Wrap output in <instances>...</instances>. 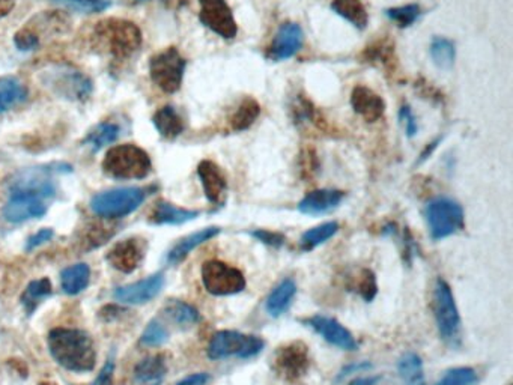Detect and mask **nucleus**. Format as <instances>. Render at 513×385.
Instances as JSON below:
<instances>
[{"label": "nucleus", "instance_id": "26", "mask_svg": "<svg viewBox=\"0 0 513 385\" xmlns=\"http://www.w3.org/2000/svg\"><path fill=\"white\" fill-rule=\"evenodd\" d=\"M91 280V269L86 263H76L73 267L65 269L60 274V285L65 293L77 295L88 288Z\"/></svg>", "mask_w": 513, "mask_h": 385}, {"label": "nucleus", "instance_id": "11", "mask_svg": "<svg viewBox=\"0 0 513 385\" xmlns=\"http://www.w3.org/2000/svg\"><path fill=\"white\" fill-rule=\"evenodd\" d=\"M310 367L309 348L303 341H291L280 347L273 357V369L279 378L295 384L308 375Z\"/></svg>", "mask_w": 513, "mask_h": 385}, {"label": "nucleus", "instance_id": "30", "mask_svg": "<svg viewBox=\"0 0 513 385\" xmlns=\"http://www.w3.org/2000/svg\"><path fill=\"white\" fill-rule=\"evenodd\" d=\"M397 372L405 385H426L423 361L414 352H406L397 363Z\"/></svg>", "mask_w": 513, "mask_h": 385}, {"label": "nucleus", "instance_id": "48", "mask_svg": "<svg viewBox=\"0 0 513 385\" xmlns=\"http://www.w3.org/2000/svg\"><path fill=\"white\" fill-rule=\"evenodd\" d=\"M210 380L208 373H195V375L187 376L176 385H206Z\"/></svg>", "mask_w": 513, "mask_h": 385}, {"label": "nucleus", "instance_id": "39", "mask_svg": "<svg viewBox=\"0 0 513 385\" xmlns=\"http://www.w3.org/2000/svg\"><path fill=\"white\" fill-rule=\"evenodd\" d=\"M477 382V375L471 367H456L447 372L436 385H473Z\"/></svg>", "mask_w": 513, "mask_h": 385}, {"label": "nucleus", "instance_id": "21", "mask_svg": "<svg viewBox=\"0 0 513 385\" xmlns=\"http://www.w3.org/2000/svg\"><path fill=\"white\" fill-rule=\"evenodd\" d=\"M220 234V228L210 226L205 229L197 230L195 234L187 235L184 238L180 239L171 252L167 253V263L169 265H178L181 263L193 250L197 249L199 245H205L206 241L215 238Z\"/></svg>", "mask_w": 513, "mask_h": 385}, {"label": "nucleus", "instance_id": "10", "mask_svg": "<svg viewBox=\"0 0 513 385\" xmlns=\"http://www.w3.org/2000/svg\"><path fill=\"white\" fill-rule=\"evenodd\" d=\"M202 282L215 297H228L244 291V274L229 263L208 261L202 265Z\"/></svg>", "mask_w": 513, "mask_h": 385}, {"label": "nucleus", "instance_id": "13", "mask_svg": "<svg viewBox=\"0 0 513 385\" xmlns=\"http://www.w3.org/2000/svg\"><path fill=\"white\" fill-rule=\"evenodd\" d=\"M304 32L299 23H285L280 26L277 34L274 35L271 44L267 47L265 58L273 62L288 60L299 53L303 47Z\"/></svg>", "mask_w": 513, "mask_h": 385}, {"label": "nucleus", "instance_id": "45", "mask_svg": "<svg viewBox=\"0 0 513 385\" xmlns=\"http://www.w3.org/2000/svg\"><path fill=\"white\" fill-rule=\"evenodd\" d=\"M113 372H115V356L108 357L103 369L97 376V380L93 381L92 385H112Z\"/></svg>", "mask_w": 513, "mask_h": 385}, {"label": "nucleus", "instance_id": "33", "mask_svg": "<svg viewBox=\"0 0 513 385\" xmlns=\"http://www.w3.org/2000/svg\"><path fill=\"white\" fill-rule=\"evenodd\" d=\"M166 358L162 354L148 357L140 361L136 366L134 375L139 382H160L163 376L166 375Z\"/></svg>", "mask_w": 513, "mask_h": 385}, {"label": "nucleus", "instance_id": "40", "mask_svg": "<svg viewBox=\"0 0 513 385\" xmlns=\"http://www.w3.org/2000/svg\"><path fill=\"white\" fill-rule=\"evenodd\" d=\"M167 339H169V333H167L166 328L163 327L158 321H151L145 328L140 341H142L143 345H148V347H160Z\"/></svg>", "mask_w": 513, "mask_h": 385}, {"label": "nucleus", "instance_id": "50", "mask_svg": "<svg viewBox=\"0 0 513 385\" xmlns=\"http://www.w3.org/2000/svg\"><path fill=\"white\" fill-rule=\"evenodd\" d=\"M15 0H0V19H4L14 10Z\"/></svg>", "mask_w": 513, "mask_h": 385}, {"label": "nucleus", "instance_id": "1", "mask_svg": "<svg viewBox=\"0 0 513 385\" xmlns=\"http://www.w3.org/2000/svg\"><path fill=\"white\" fill-rule=\"evenodd\" d=\"M49 351L59 366L67 371H93L97 352L88 333L77 328H54L49 333Z\"/></svg>", "mask_w": 513, "mask_h": 385}, {"label": "nucleus", "instance_id": "37", "mask_svg": "<svg viewBox=\"0 0 513 385\" xmlns=\"http://www.w3.org/2000/svg\"><path fill=\"white\" fill-rule=\"evenodd\" d=\"M52 2L68 10L82 12V14L103 12L112 5L110 0H52Z\"/></svg>", "mask_w": 513, "mask_h": 385}, {"label": "nucleus", "instance_id": "18", "mask_svg": "<svg viewBox=\"0 0 513 385\" xmlns=\"http://www.w3.org/2000/svg\"><path fill=\"white\" fill-rule=\"evenodd\" d=\"M145 258L143 245L136 238H127L113 245L108 253V261L113 269L121 273L130 274L136 271Z\"/></svg>", "mask_w": 513, "mask_h": 385}, {"label": "nucleus", "instance_id": "15", "mask_svg": "<svg viewBox=\"0 0 513 385\" xmlns=\"http://www.w3.org/2000/svg\"><path fill=\"white\" fill-rule=\"evenodd\" d=\"M306 324L333 347L343 349V351H356L358 348L357 341L354 339L351 332L343 327L342 324L336 321L334 317L317 315V317H309Z\"/></svg>", "mask_w": 513, "mask_h": 385}, {"label": "nucleus", "instance_id": "53", "mask_svg": "<svg viewBox=\"0 0 513 385\" xmlns=\"http://www.w3.org/2000/svg\"><path fill=\"white\" fill-rule=\"evenodd\" d=\"M134 2H136V4H145L148 0H134Z\"/></svg>", "mask_w": 513, "mask_h": 385}, {"label": "nucleus", "instance_id": "9", "mask_svg": "<svg viewBox=\"0 0 513 385\" xmlns=\"http://www.w3.org/2000/svg\"><path fill=\"white\" fill-rule=\"evenodd\" d=\"M434 315L440 336L450 345H455L460 339L461 317L452 289L443 278L437 280L434 289Z\"/></svg>", "mask_w": 513, "mask_h": 385}, {"label": "nucleus", "instance_id": "22", "mask_svg": "<svg viewBox=\"0 0 513 385\" xmlns=\"http://www.w3.org/2000/svg\"><path fill=\"white\" fill-rule=\"evenodd\" d=\"M199 214H201L199 211L184 210V208L175 206L173 204H169L166 200H160L152 208L151 214H149V223L156 226L184 225L187 221L197 219Z\"/></svg>", "mask_w": 513, "mask_h": 385}, {"label": "nucleus", "instance_id": "43", "mask_svg": "<svg viewBox=\"0 0 513 385\" xmlns=\"http://www.w3.org/2000/svg\"><path fill=\"white\" fill-rule=\"evenodd\" d=\"M250 235H252L253 238L258 239V241H261V243H264V245H269V247H274V249H279V247L285 245V241H286L284 235L279 234V232H271V230L256 229Z\"/></svg>", "mask_w": 513, "mask_h": 385}, {"label": "nucleus", "instance_id": "32", "mask_svg": "<svg viewBox=\"0 0 513 385\" xmlns=\"http://www.w3.org/2000/svg\"><path fill=\"white\" fill-rule=\"evenodd\" d=\"M164 315L180 327H191L201 319V315L188 302L181 300H171L164 306Z\"/></svg>", "mask_w": 513, "mask_h": 385}, {"label": "nucleus", "instance_id": "34", "mask_svg": "<svg viewBox=\"0 0 513 385\" xmlns=\"http://www.w3.org/2000/svg\"><path fill=\"white\" fill-rule=\"evenodd\" d=\"M339 232V223L336 221H328L323 225L306 230L300 239V247L303 252H310L317 249L318 245L327 243L328 239L333 238Z\"/></svg>", "mask_w": 513, "mask_h": 385}, {"label": "nucleus", "instance_id": "38", "mask_svg": "<svg viewBox=\"0 0 513 385\" xmlns=\"http://www.w3.org/2000/svg\"><path fill=\"white\" fill-rule=\"evenodd\" d=\"M421 14V8L416 4H410V5L397 6V8H390L386 11V15L391 21H395L399 28H410L414 25Z\"/></svg>", "mask_w": 513, "mask_h": 385}, {"label": "nucleus", "instance_id": "19", "mask_svg": "<svg viewBox=\"0 0 513 385\" xmlns=\"http://www.w3.org/2000/svg\"><path fill=\"white\" fill-rule=\"evenodd\" d=\"M351 106L354 112L360 115L366 123H377L386 112L384 100L371 88L362 84L352 89Z\"/></svg>", "mask_w": 513, "mask_h": 385}, {"label": "nucleus", "instance_id": "17", "mask_svg": "<svg viewBox=\"0 0 513 385\" xmlns=\"http://www.w3.org/2000/svg\"><path fill=\"white\" fill-rule=\"evenodd\" d=\"M163 286H164V276L163 273H156L140 282L117 288L113 297L124 304H145L162 293Z\"/></svg>", "mask_w": 513, "mask_h": 385}, {"label": "nucleus", "instance_id": "49", "mask_svg": "<svg viewBox=\"0 0 513 385\" xmlns=\"http://www.w3.org/2000/svg\"><path fill=\"white\" fill-rule=\"evenodd\" d=\"M381 381V376H363L357 380L351 381L349 385H377Z\"/></svg>", "mask_w": 513, "mask_h": 385}, {"label": "nucleus", "instance_id": "7", "mask_svg": "<svg viewBox=\"0 0 513 385\" xmlns=\"http://www.w3.org/2000/svg\"><path fill=\"white\" fill-rule=\"evenodd\" d=\"M43 82L56 95L69 101H86L93 91L92 82L88 76L65 65H58L45 71Z\"/></svg>", "mask_w": 513, "mask_h": 385}, {"label": "nucleus", "instance_id": "23", "mask_svg": "<svg viewBox=\"0 0 513 385\" xmlns=\"http://www.w3.org/2000/svg\"><path fill=\"white\" fill-rule=\"evenodd\" d=\"M295 293H297V285H295L293 278L282 280L269 293V298L265 301V309H267L269 317H277L280 315H284L291 308Z\"/></svg>", "mask_w": 513, "mask_h": 385}, {"label": "nucleus", "instance_id": "27", "mask_svg": "<svg viewBox=\"0 0 513 385\" xmlns=\"http://www.w3.org/2000/svg\"><path fill=\"white\" fill-rule=\"evenodd\" d=\"M332 10L357 29H365L369 21V15L362 0H333Z\"/></svg>", "mask_w": 513, "mask_h": 385}, {"label": "nucleus", "instance_id": "42", "mask_svg": "<svg viewBox=\"0 0 513 385\" xmlns=\"http://www.w3.org/2000/svg\"><path fill=\"white\" fill-rule=\"evenodd\" d=\"M377 278L369 269H363L360 280H358V293L367 302L372 301L377 295Z\"/></svg>", "mask_w": 513, "mask_h": 385}, {"label": "nucleus", "instance_id": "47", "mask_svg": "<svg viewBox=\"0 0 513 385\" xmlns=\"http://www.w3.org/2000/svg\"><path fill=\"white\" fill-rule=\"evenodd\" d=\"M53 229H43L39 230L38 234L32 235L29 239H28V245H26V250L30 252V250L36 249L39 245H45L47 241L53 238Z\"/></svg>", "mask_w": 513, "mask_h": 385}, {"label": "nucleus", "instance_id": "29", "mask_svg": "<svg viewBox=\"0 0 513 385\" xmlns=\"http://www.w3.org/2000/svg\"><path fill=\"white\" fill-rule=\"evenodd\" d=\"M260 103H258L254 98H244V100L241 101L240 106L236 108V110L232 113V116H230V128H232L234 132H245V130H249V128L256 123V119L260 117Z\"/></svg>", "mask_w": 513, "mask_h": 385}, {"label": "nucleus", "instance_id": "46", "mask_svg": "<svg viewBox=\"0 0 513 385\" xmlns=\"http://www.w3.org/2000/svg\"><path fill=\"white\" fill-rule=\"evenodd\" d=\"M372 365L369 361H358V363H352L348 366L343 367L342 371L339 372L338 381L345 380L348 376L354 375V373H362V372L371 371Z\"/></svg>", "mask_w": 513, "mask_h": 385}, {"label": "nucleus", "instance_id": "28", "mask_svg": "<svg viewBox=\"0 0 513 385\" xmlns=\"http://www.w3.org/2000/svg\"><path fill=\"white\" fill-rule=\"evenodd\" d=\"M26 98H28V89L19 78H0V112H6L14 106H19L25 101Z\"/></svg>", "mask_w": 513, "mask_h": 385}, {"label": "nucleus", "instance_id": "14", "mask_svg": "<svg viewBox=\"0 0 513 385\" xmlns=\"http://www.w3.org/2000/svg\"><path fill=\"white\" fill-rule=\"evenodd\" d=\"M44 197L41 196L12 191L11 199L4 208V217L10 223H21L26 220L39 219L47 213Z\"/></svg>", "mask_w": 513, "mask_h": 385}, {"label": "nucleus", "instance_id": "35", "mask_svg": "<svg viewBox=\"0 0 513 385\" xmlns=\"http://www.w3.org/2000/svg\"><path fill=\"white\" fill-rule=\"evenodd\" d=\"M49 295H52V283H50L49 278H39V280L30 282L29 286L21 295V304H23L25 312L28 315H32L38 308L39 302L45 300Z\"/></svg>", "mask_w": 513, "mask_h": 385}, {"label": "nucleus", "instance_id": "31", "mask_svg": "<svg viewBox=\"0 0 513 385\" xmlns=\"http://www.w3.org/2000/svg\"><path fill=\"white\" fill-rule=\"evenodd\" d=\"M121 134V128L117 124L101 123L89 130L88 134L84 136V145L89 147L92 151H100L101 148L108 147L110 143L116 140Z\"/></svg>", "mask_w": 513, "mask_h": 385}, {"label": "nucleus", "instance_id": "5", "mask_svg": "<svg viewBox=\"0 0 513 385\" xmlns=\"http://www.w3.org/2000/svg\"><path fill=\"white\" fill-rule=\"evenodd\" d=\"M430 237L436 241L449 238L464 229L465 217L462 206L449 197L430 200L425 211Z\"/></svg>", "mask_w": 513, "mask_h": 385}, {"label": "nucleus", "instance_id": "4", "mask_svg": "<svg viewBox=\"0 0 513 385\" xmlns=\"http://www.w3.org/2000/svg\"><path fill=\"white\" fill-rule=\"evenodd\" d=\"M147 188L140 187H125L116 190L104 191L100 195L93 196L91 200V210L93 214L100 215L103 219H121L125 215L132 214L139 206L142 205L143 200L147 199Z\"/></svg>", "mask_w": 513, "mask_h": 385}, {"label": "nucleus", "instance_id": "8", "mask_svg": "<svg viewBox=\"0 0 513 385\" xmlns=\"http://www.w3.org/2000/svg\"><path fill=\"white\" fill-rule=\"evenodd\" d=\"M186 65V59L182 58L178 49L169 47L152 56L149 60V76L163 92L175 93L181 88Z\"/></svg>", "mask_w": 513, "mask_h": 385}, {"label": "nucleus", "instance_id": "20", "mask_svg": "<svg viewBox=\"0 0 513 385\" xmlns=\"http://www.w3.org/2000/svg\"><path fill=\"white\" fill-rule=\"evenodd\" d=\"M345 197V193L333 188L310 191L304 196L299 204L300 213L308 215L327 214L330 211L336 210Z\"/></svg>", "mask_w": 513, "mask_h": 385}, {"label": "nucleus", "instance_id": "24", "mask_svg": "<svg viewBox=\"0 0 513 385\" xmlns=\"http://www.w3.org/2000/svg\"><path fill=\"white\" fill-rule=\"evenodd\" d=\"M152 123H154L156 132H160V136L164 137L167 140H173L176 137L181 136L184 128H186L181 115L172 106L158 108L152 116Z\"/></svg>", "mask_w": 513, "mask_h": 385}, {"label": "nucleus", "instance_id": "41", "mask_svg": "<svg viewBox=\"0 0 513 385\" xmlns=\"http://www.w3.org/2000/svg\"><path fill=\"white\" fill-rule=\"evenodd\" d=\"M14 43L20 52H32V50L38 49V32L32 26H25L15 34Z\"/></svg>", "mask_w": 513, "mask_h": 385}, {"label": "nucleus", "instance_id": "12", "mask_svg": "<svg viewBox=\"0 0 513 385\" xmlns=\"http://www.w3.org/2000/svg\"><path fill=\"white\" fill-rule=\"evenodd\" d=\"M199 2H201L199 20L202 25L221 38L232 39L236 36L238 26L226 0H199Z\"/></svg>", "mask_w": 513, "mask_h": 385}, {"label": "nucleus", "instance_id": "3", "mask_svg": "<svg viewBox=\"0 0 513 385\" xmlns=\"http://www.w3.org/2000/svg\"><path fill=\"white\" fill-rule=\"evenodd\" d=\"M151 169L147 151L132 143L112 148L104 156V173L115 180H143L151 173Z\"/></svg>", "mask_w": 513, "mask_h": 385}, {"label": "nucleus", "instance_id": "36", "mask_svg": "<svg viewBox=\"0 0 513 385\" xmlns=\"http://www.w3.org/2000/svg\"><path fill=\"white\" fill-rule=\"evenodd\" d=\"M455 44L447 38L432 39L430 43V58L440 69H450L455 64Z\"/></svg>", "mask_w": 513, "mask_h": 385}, {"label": "nucleus", "instance_id": "6", "mask_svg": "<svg viewBox=\"0 0 513 385\" xmlns=\"http://www.w3.org/2000/svg\"><path fill=\"white\" fill-rule=\"evenodd\" d=\"M265 343L261 337L243 334L240 332L223 330L215 333L208 345L211 360H225L229 357H238L243 360L253 358L264 349Z\"/></svg>", "mask_w": 513, "mask_h": 385}, {"label": "nucleus", "instance_id": "44", "mask_svg": "<svg viewBox=\"0 0 513 385\" xmlns=\"http://www.w3.org/2000/svg\"><path fill=\"white\" fill-rule=\"evenodd\" d=\"M399 117H401L402 124H404V127H405L406 136H416L419 127H417L416 117H414V115H413L408 106H404V108H401Z\"/></svg>", "mask_w": 513, "mask_h": 385}, {"label": "nucleus", "instance_id": "25", "mask_svg": "<svg viewBox=\"0 0 513 385\" xmlns=\"http://www.w3.org/2000/svg\"><path fill=\"white\" fill-rule=\"evenodd\" d=\"M362 58L367 64L375 65L384 71H395V64H397L395 44L389 38L378 39L377 43L367 45L366 50L363 52Z\"/></svg>", "mask_w": 513, "mask_h": 385}, {"label": "nucleus", "instance_id": "2", "mask_svg": "<svg viewBox=\"0 0 513 385\" xmlns=\"http://www.w3.org/2000/svg\"><path fill=\"white\" fill-rule=\"evenodd\" d=\"M92 44L116 60H125L140 49L142 32L139 26L128 20H101L93 28Z\"/></svg>", "mask_w": 513, "mask_h": 385}, {"label": "nucleus", "instance_id": "16", "mask_svg": "<svg viewBox=\"0 0 513 385\" xmlns=\"http://www.w3.org/2000/svg\"><path fill=\"white\" fill-rule=\"evenodd\" d=\"M197 175L205 191L206 199L211 205L223 206L228 191V180L221 167L211 160H204L197 166Z\"/></svg>", "mask_w": 513, "mask_h": 385}, {"label": "nucleus", "instance_id": "52", "mask_svg": "<svg viewBox=\"0 0 513 385\" xmlns=\"http://www.w3.org/2000/svg\"><path fill=\"white\" fill-rule=\"evenodd\" d=\"M39 385H58V384H54V382H41V384Z\"/></svg>", "mask_w": 513, "mask_h": 385}, {"label": "nucleus", "instance_id": "51", "mask_svg": "<svg viewBox=\"0 0 513 385\" xmlns=\"http://www.w3.org/2000/svg\"><path fill=\"white\" fill-rule=\"evenodd\" d=\"M438 143H440V139H437L436 141L429 143V147H426L425 151L421 152V160H419V163H423V161L428 160V156H429L430 154L434 152V149L438 147Z\"/></svg>", "mask_w": 513, "mask_h": 385}]
</instances>
